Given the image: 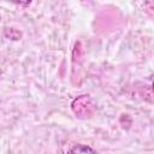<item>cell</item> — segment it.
I'll return each instance as SVG.
<instances>
[{
    "mask_svg": "<svg viewBox=\"0 0 154 154\" xmlns=\"http://www.w3.org/2000/svg\"><path fill=\"white\" fill-rule=\"evenodd\" d=\"M71 108H72V112L76 114V117L81 118V119H85V118H89L94 114L95 112V107H94V103L90 99L89 95H81V96H77L72 103H71Z\"/></svg>",
    "mask_w": 154,
    "mask_h": 154,
    "instance_id": "cell-1",
    "label": "cell"
},
{
    "mask_svg": "<svg viewBox=\"0 0 154 154\" xmlns=\"http://www.w3.org/2000/svg\"><path fill=\"white\" fill-rule=\"evenodd\" d=\"M67 154H97V153L87 144H75L67 150Z\"/></svg>",
    "mask_w": 154,
    "mask_h": 154,
    "instance_id": "cell-2",
    "label": "cell"
},
{
    "mask_svg": "<svg viewBox=\"0 0 154 154\" xmlns=\"http://www.w3.org/2000/svg\"><path fill=\"white\" fill-rule=\"evenodd\" d=\"M0 19H1V16H0Z\"/></svg>",
    "mask_w": 154,
    "mask_h": 154,
    "instance_id": "cell-4",
    "label": "cell"
},
{
    "mask_svg": "<svg viewBox=\"0 0 154 154\" xmlns=\"http://www.w3.org/2000/svg\"><path fill=\"white\" fill-rule=\"evenodd\" d=\"M0 75H1V70H0Z\"/></svg>",
    "mask_w": 154,
    "mask_h": 154,
    "instance_id": "cell-3",
    "label": "cell"
}]
</instances>
